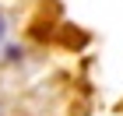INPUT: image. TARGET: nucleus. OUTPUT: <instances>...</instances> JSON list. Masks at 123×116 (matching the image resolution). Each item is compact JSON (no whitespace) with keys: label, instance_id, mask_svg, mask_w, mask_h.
I'll return each instance as SVG.
<instances>
[{"label":"nucleus","instance_id":"f257e3e1","mask_svg":"<svg viewBox=\"0 0 123 116\" xmlns=\"http://www.w3.org/2000/svg\"><path fill=\"white\" fill-rule=\"evenodd\" d=\"M63 35H67V39H63V42H67V49H81V46L88 42V35H85L81 28H67Z\"/></svg>","mask_w":123,"mask_h":116}]
</instances>
